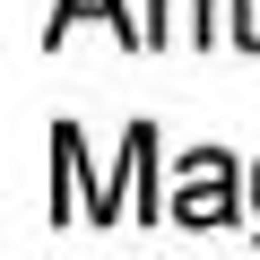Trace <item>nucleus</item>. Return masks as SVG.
Wrapping results in <instances>:
<instances>
[{"mask_svg":"<svg viewBox=\"0 0 260 260\" xmlns=\"http://www.w3.org/2000/svg\"><path fill=\"white\" fill-rule=\"evenodd\" d=\"M78 18H104L121 44H148V26H130V9H121V0H52V44H61Z\"/></svg>","mask_w":260,"mask_h":260,"instance_id":"2","label":"nucleus"},{"mask_svg":"<svg viewBox=\"0 0 260 260\" xmlns=\"http://www.w3.org/2000/svg\"><path fill=\"white\" fill-rule=\"evenodd\" d=\"M174 35H200V44H208V0H156L148 44H174Z\"/></svg>","mask_w":260,"mask_h":260,"instance_id":"3","label":"nucleus"},{"mask_svg":"<svg viewBox=\"0 0 260 260\" xmlns=\"http://www.w3.org/2000/svg\"><path fill=\"white\" fill-rule=\"evenodd\" d=\"M251 200H260V174H251Z\"/></svg>","mask_w":260,"mask_h":260,"instance_id":"5","label":"nucleus"},{"mask_svg":"<svg viewBox=\"0 0 260 260\" xmlns=\"http://www.w3.org/2000/svg\"><path fill=\"white\" fill-rule=\"evenodd\" d=\"M165 217H174V225H191V234L234 225V165H225L217 148L182 156V182H174V208H165Z\"/></svg>","mask_w":260,"mask_h":260,"instance_id":"1","label":"nucleus"},{"mask_svg":"<svg viewBox=\"0 0 260 260\" xmlns=\"http://www.w3.org/2000/svg\"><path fill=\"white\" fill-rule=\"evenodd\" d=\"M234 35H243V44L260 52V0H234Z\"/></svg>","mask_w":260,"mask_h":260,"instance_id":"4","label":"nucleus"}]
</instances>
